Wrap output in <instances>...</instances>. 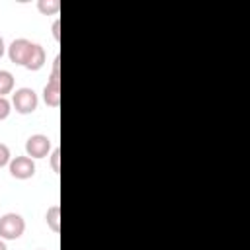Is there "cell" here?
I'll use <instances>...</instances> for the list:
<instances>
[{
    "label": "cell",
    "mask_w": 250,
    "mask_h": 250,
    "mask_svg": "<svg viewBox=\"0 0 250 250\" xmlns=\"http://www.w3.org/2000/svg\"><path fill=\"white\" fill-rule=\"evenodd\" d=\"M4 53H6V43H4V39H2V35H0V59H2Z\"/></svg>",
    "instance_id": "14"
},
{
    "label": "cell",
    "mask_w": 250,
    "mask_h": 250,
    "mask_svg": "<svg viewBox=\"0 0 250 250\" xmlns=\"http://www.w3.org/2000/svg\"><path fill=\"white\" fill-rule=\"evenodd\" d=\"M61 21L59 20H55V23H53V37H55V41H59L61 39Z\"/></svg>",
    "instance_id": "13"
},
{
    "label": "cell",
    "mask_w": 250,
    "mask_h": 250,
    "mask_svg": "<svg viewBox=\"0 0 250 250\" xmlns=\"http://www.w3.org/2000/svg\"><path fill=\"white\" fill-rule=\"evenodd\" d=\"M25 221L18 213H6L0 217V238L4 240H16L23 234Z\"/></svg>",
    "instance_id": "1"
},
{
    "label": "cell",
    "mask_w": 250,
    "mask_h": 250,
    "mask_svg": "<svg viewBox=\"0 0 250 250\" xmlns=\"http://www.w3.org/2000/svg\"><path fill=\"white\" fill-rule=\"evenodd\" d=\"M10 174L16 178V180H29L33 178L35 174V162L33 158H29L27 154L25 156H16L10 160Z\"/></svg>",
    "instance_id": "4"
},
{
    "label": "cell",
    "mask_w": 250,
    "mask_h": 250,
    "mask_svg": "<svg viewBox=\"0 0 250 250\" xmlns=\"http://www.w3.org/2000/svg\"><path fill=\"white\" fill-rule=\"evenodd\" d=\"M37 10L43 16H55L61 10V4H59V0H39L37 2Z\"/></svg>",
    "instance_id": "9"
},
{
    "label": "cell",
    "mask_w": 250,
    "mask_h": 250,
    "mask_svg": "<svg viewBox=\"0 0 250 250\" xmlns=\"http://www.w3.org/2000/svg\"><path fill=\"white\" fill-rule=\"evenodd\" d=\"M0 250H8V248H6V242H4V240H0Z\"/></svg>",
    "instance_id": "15"
},
{
    "label": "cell",
    "mask_w": 250,
    "mask_h": 250,
    "mask_svg": "<svg viewBox=\"0 0 250 250\" xmlns=\"http://www.w3.org/2000/svg\"><path fill=\"white\" fill-rule=\"evenodd\" d=\"M51 150V139L47 135H31L27 141H25V154L29 158H45Z\"/></svg>",
    "instance_id": "3"
},
{
    "label": "cell",
    "mask_w": 250,
    "mask_h": 250,
    "mask_svg": "<svg viewBox=\"0 0 250 250\" xmlns=\"http://www.w3.org/2000/svg\"><path fill=\"white\" fill-rule=\"evenodd\" d=\"M43 64H45V49H43L39 43H33L31 49H29V55H27L23 66H25L27 70H39Z\"/></svg>",
    "instance_id": "6"
},
{
    "label": "cell",
    "mask_w": 250,
    "mask_h": 250,
    "mask_svg": "<svg viewBox=\"0 0 250 250\" xmlns=\"http://www.w3.org/2000/svg\"><path fill=\"white\" fill-rule=\"evenodd\" d=\"M59 160H61V150L55 148V150L51 152V168H53V172H57V174H59Z\"/></svg>",
    "instance_id": "12"
},
{
    "label": "cell",
    "mask_w": 250,
    "mask_h": 250,
    "mask_svg": "<svg viewBox=\"0 0 250 250\" xmlns=\"http://www.w3.org/2000/svg\"><path fill=\"white\" fill-rule=\"evenodd\" d=\"M14 90V74L10 70H0V98H6Z\"/></svg>",
    "instance_id": "8"
},
{
    "label": "cell",
    "mask_w": 250,
    "mask_h": 250,
    "mask_svg": "<svg viewBox=\"0 0 250 250\" xmlns=\"http://www.w3.org/2000/svg\"><path fill=\"white\" fill-rule=\"evenodd\" d=\"M45 221H47V227L53 230V232H59L61 230V207L59 205H51L45 213Z\"/></svg>",
    "instance_id": "7"
},
{
    "label": "cell",
    "mask_w": 250,
    "mask_h": 250,
    "mask_svg": "<svg viewBox=\"0 0 250 250\" xmlns=\"http://www.w3.org/2000/svg\"><path fill=\"white\" fill-rule=\"evenodd\" d=\"M10 160H12V154H10L8 145L0 143V168H4L6 164H10Z\"/></svg>",
    "instance_id": "10"
},
{
    "label": "cell",
    "mask_w": 250,
    "mask_h": 250,
    "mask_svg": "<svg viewBox=\"0 0 250 250\" xmlns=\"http://www.w3.org/2000/svg\"><path fill=\"white\" fill-rule=\"evenodd\" d=\"M39 250H45V248H39Z\"/></svg>",
    "instance_id": "16"
},
{
    "label": "cell",
    "mask_w": 250,
    "mask_h": 250,
    "mask_svg": "<svg viewBox=\"0 0 250 250\" xmlns=\"http://www.w3.org/2000/svg\"><path fill=\"white\" fill-rule=\"evenodd\" d=\"M31 45H33V43L27 41V39H23V37L14 39V41L10 43V47H8V57H10V61H12L14 64L23 66V64H25V59H27V55H29Z\"/></svg>",
    "instance_id": "5"
},
{
    "label": "cell",
    "mask_w": 250,
    "mask_h": 250,
    "mask_svg": "<svg viewBox=\"0 0 250 250\" xmlns=\"http://www.w3.org/2000/svg\"><path fill=\"white\" fill-rule=\"evenodd\" d=\"M12 111V102H8L6 98H0V121H4Z\"/></svg>",
    "instance_id": "11"
},
{
    "label": "cell",
    "mask_w": 250,
    "mask_h": 250,
    "mask_svg": "<svg viewBox=\"0 0 250 250\" xmlns=\"http://www.w3.org/2000/svg\"><path fill=\"white\" fill-rule=\"evenodd\" d=\"M37 104H39V98H37V94H35L33 88H20L12 96V105L21 115L33 113L37 109Z\"/></svg>",
    "instance_id": "2"
}]
</instances>
